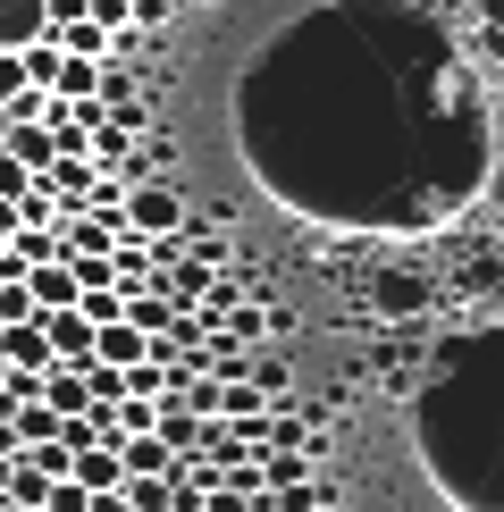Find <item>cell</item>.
<instances>
[{
    "instance_id": "1",
    "label": "cell",
    "mask_w": 504,
    "mask_h": 512,
    "mask_svg": "<svg viewBox=\"0 0 504 512\" xmlns=\"http://www.w3.org/2000/svg\"><path fill=\"white\" fill-rule=\"evenodd\" d=\"M126 227H135V236H177V194H168V185H126Z\"/></svg>"
},
{
    "instance_id": "2",
    "label": "cell",
    "mask_w": 504,
    "mask_h": 512,
    "mask_svg": "<svg viewBox=\"0 0 504 512\" xmlns=\"http://www.w3.org/2000/svg\"><path fill=\"white\" fill-rule=\"evenodd\" d=\"M93 361H110V370H135V361H152V336H143L135 319H101V328H93Z\"/></svg>"
},
{
    "instance_id": "3",
    "label": "cell",
    "mask_w": 504,
    "mask_h": 512,
    "mask_svg": "<svg viewBox=\"0 0 504 512\" xmlns=\"http://www.w3.org/2000/svg\"><path fill=\"white\" fill-rule=\"evenodd\" d=\"M118 471H126V479H168V471H177V445H168L160 429L118 437Z\"/></svg>"
},
{
    "instance_id": "4",
    "label": "cell",
    "mask_w": 504,
    "mask_h": 512,
    "mask_svg": "<svg viewBox=\"0 0 504 512\" xmlns=\"http://www.w3.org/2000/svg\"><path fill=\"white\" fill-rule=\"evenodd\" d=\"M68 479L84 487V496H101V487H126V471H118V445H110V437L76 445V454H68Z\"/></svg>"
},
{
    "instance_id": "5",
    "label": "cell",
    "mask_w": 504,
    "mask_h": 512,
    "mask_svg": "<svg viewBox=\"0 0 504 512\" xmlns=\"http://www.w3.org/2000/svg\"><path fill=\"white\" fill-rule=\"evenodd\" d=\"M0 361H9V370H51V336H42V319H0Z\"/></svg>"
},
{
    "instance_id": "6",
    "label": "cell",
    "mask_w": 504,
    "mask_h": 512,
    "mask_svg": "<svg viewBox=\"0 0 504 512\" xmlns=\"http://www.w3.org/2000/svg\"><path fill=\"white\" fill-rule=\"evenodd\" d=\"M42 336H51V361H84V353H93V319H84L76 303L68 311H42Z\"/></svg>"
},
{
    "instance_id": "7",
    "label": "cell",
    "mask_w": 504,
    "mask_h": 512,
    "mask_svg": "<svg viewBox=\"0 0 504 512\" xmlns=\"http://www.w3.org/2000/svg\"><path fill=\"white\" fill-rule=\"evenodd\" d=\"M42 26H51V9H42V0H0V51H26Z\"/></svg>"
},
{
    "instance_id": "8",
    "label": "cell",
    "mask_w": 504,
    "mask_h": 512,
    "mask_svg": "<svg viewBox=\"0 0 504 512\" xmlns=\"http://www.w3.org/2000/svg\"><path fill=\"white\" fill-rule=\"evenodd\" d=\"M0 101H9V118H34L42 84L26 76V51H0Z\"/></svg>"
},
{
    "instance_id": "9",
    "label": "cell",
    "mask_w": 504,
    "mask_h": 512,
    "mask_svg": "<svg viewBox=\"0 0 504 512\" xmlns=\"http://www.w3.org/2000/svg\"><path fill=\"white\" fill-rule=\"evenodd\" d=\"M9 152H17V160H26L34 177H42V168L59 160V143H51V126H42V118H9Z\"/></svg>"
},
{
    "instance_id": "10",
    "label": "cell",
    "mask_w": 504,
    "mask_h": 512,
    "mask_svg": "<svg viewBox=\"0 0 504 512\" xmlns=\"http://www.w3.org/2000/svg\"><path fill=\"white\" fill-rule=\"evenodd\" d=\"M9 429H17V445H51L59 437V412H51V403H17V412H9ZM59 445H68V437H59Z\"/></svg>"
},
{
    "instance_id": "11",
    "label": "cell",
    "mask_w": 504,
    "mask_h": 512,
    "mask_svg": "<svg viewBox=\"0 0 504 512\" xmlns=\"http://www.w3.org/2000/svg\"><path fill=\"white\" fill-rule=\"evenodd\" d=\"M0 496H9V504H42V496H51V471H42L34 454H9V487H0Z\"/></svg>"
},
{
    "instance_id": "12",
    "label": "cell",
    "mask_w": 504,
    "mask_h": 512,
    "mask_svg": "<svg viewBox=\"0 0 504 512\" xmlns=\"http://www.w3.org/2000/svg\"><path fill=\"white\" fill-rule=\"evenodd\" d=\"M59 68H68V51H59V34H51V26H42V34L26 42V76L42 84V93H51V84H59Z\"/></svg>"
},
{
    "instance_id": "13",
    "label": "cell",
    "mask_w": 504,
    "mask_h": 512,
    "mask_svg": "<svg viewBox=\"0 0 504 512\" xmlns=\"http://www.w3.org/2000/svg\"><path fill=\"white\" fill-rule=\"evenodd\" d=\"M51 93H59V101H101V59H68Z\"/></svg>"
},
{
    "instance_id": "14",
    "label": "cell",
    "mask_w": 504,
    "mask_h": 512,
    "mask_svg": "<svg viewBox=\"0 0 504 512\" xmlns=\"http://www.w3.org/2000/svg\"><path fill=\"white\" fill-rule=\"evenodd\" d=\"M34 185H42V177H34V168H26V160L9 152V143H0V194H9V202H26Z\"/></svg>"
},
{
    "instance_id": "15",
    "label": "cell",
    "mask_w": 504,
    "mask_h": 512,
    "mask_svg": "<svg viewBox=\"0 0 504 512\" xmlns=\"http://www.w3.org/2000/svg\"><path fill=\"white\" fill-rule=\"evenodd\" d=\"M101 101H110V110H118V101H135V68H118V59H101Z\"/></svg>"
},
{
    "instance_id": "16",
    "label": "cell",
    "mask_w": 504,
    "mask_h": 512,
    "mask_svg": "<svg viewBox=\"0 0 504 512\" xmlns=\"http://www.w3.org/2000/svg\"><path fill=\"white\" fill-rule=\"evenodd\" d=\"M126 504L135 512H168V479H126Z\"/></svg>"
},
{
    "instance_id": "17",
    "label": "cell",
    "mask_w": 504,
    "mask_h": 512,
    "mask_svg": "<svg viewBox=\"0 0 504 512\" xmlns=\"http://www.w3.org/2000/svg\"><path fill=\"white\" fill-rule=\"evenodd\" d=\"M17 227H26V210H17L9 194H0V244H9V236H17Z\"/></svg>"
},
{
    "instance_id": "18",
    "label": "cell",
    "mask_w": 504,
    "mask_h": 512,
    "mask_svg": "<svg viewBox=\"0 0 504 512\" xmlns=\"http://www.w3.org/2000/svg\"><path fill=\"white\" fill-rule=\"evenodd\" d=\"M0 143H9V101H0Z\"/></svg>"
},
{
    "instance_id": "19",
    "label": "cell",
    "mask_w": 504,
    "mask_h": 512,
    "mask_svg": "<svg viewBox=\"0 0 504 512\" xmlns=\"http://www.w3.org/2000/svg\"><path fill=\"white\" fill-rule=\"evenodd\" d=\"M496 101H504V68H496Z\"/></svg>"
}]
</instances>
